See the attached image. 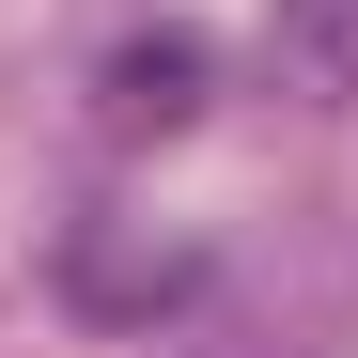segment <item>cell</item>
Returning a JSON list of instances; mask_svg holds the SVG:
<instances>
[{"instance_id":"1","label":"cell","mask_w":358,"mask_h":358,"mask_svg":"<svg viewBox=\"0 0 358 358\" xmlns=\"http://www.w3.org/2000/svg\"><path fill=\"white\" fill-rule=\"evenodd\" d=\"M63 296H78V312L94 327H171V312H203V296H218V250H187V234H125V218H78L63 234Z\"/></svg>"},{"instance_id":"3","label":"cell","mask_w":358,"mask_h":358,"mask_svg":"<svg viewBox=\"0 0 358 358\" xmlns=\"http://www.w3.org/2000/svg\"><path fill=\"white\" fill-rule=\"evenodd\" d=\"M265 63L343 109V94H358V0H265Z\"/></svg>"},{"instance_id":"2","label":"cell","mask_w":358,"mask_h":358,"mask_svg":"<svg viewBox=\"0 0 358 358\" xmlns=\"http://www.w3.org/2000/svg\"><path fill=\"white\" fill-rule=\"evenodd\" d=\"M203 94H218V47L187 31V16H156V31H125V47H109V63H94V141H187L203 125Z\"/></svg>"}]
</instances>
